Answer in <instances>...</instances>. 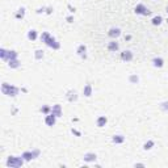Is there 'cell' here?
<instances>
[{
	"label": "cell",
	"instance_id": "1",
	"mask_svg": "<svg viewBox=\"0 0 168 168\" xmlns=\"http://www.w3.org/2000/svg\"><path fill=\"white\" fill-rule=\"evenodd\" d=\"M40 40L43 42L47 47H50V49H53V50L61 49V42H58L49 32H42V34L40 36Z\"/></svg>",
	"mask_w": 168,
	"mask_h": 168
},
{
	"label": "cell",
	"instance_id": "2",
	"mask_svg": "<svg viewBox=\"0 0 168 168\" xmlns=\"http://www.w3.org/2000/svg\"><path fill=\"white\" fill-rule=\"evenodd\" d=\"M0 89H1V93L5 95V96H8V97H16L19 93H20V91H21L19 87L12 85V84L5 83V82L1 83V87H0Z\"/></svg>",
	"mask_w": 168,
	"mask_h": 168
},
{
	"label": "cell",
	"instance_id": "3",
	"mask_svg": "<svg viewBox=\"0 0 168 168\" xmlns=\"http://www.w3.org/2000/svg\"><path fill=\"white\" fill-rule=\"evenodd\" d=\"M25 160L22 159V156H8L5 160V166L8 168H20L24 166Z\"/></svg>",
	"mask_w": 168,
	"mask_h": 168
},
{
	"label": "cell",
	"instance_id": "4",
	"mask_svg": "<svg viewBox=\"0 0 168 168\" xmlns=\"http://www.w3.org/2000/svg\"><path fill=\"white\" fill-rule=\"evenodd\" d=\"M134 12H135V15H141V16H150L151 15V11L148 9L145 4H142V3H139V4L135 5Z\"/></svg>",
	"mask_w": 168,
	"mask_h": 168
},
{
	"label": "cell",
	"instance_id": "5",
	"mask_svg": "<svg viewBox=\"0 0 168 168\" xmlns=\"http://www.w3.org/2000/svg\"><path fill=\"white\" fill-rule=\"evenodd\" d=\"M66 99H67V101H70V103H75L79 99V95H78V92L75 91V89H70V91L66 92Z\"/></svg>",
	"mask_w": 168,
	"mask_h": 168
},
{
	"label": "cell",
	"instance_id": "6",
	"mask_svg": "<svg viewBox=\"0 0 168 168\" xmlns=\"http://www.w3.org/2000/svg\"><path fill=\"white\" fill-rule=\"evenodd\" d=\"M121 33H122V30L120 29V28H116V26L110 28V29L108 30V36L112 38V40H116V38H118L120 36H121Z\"/></svg>",
	"mask_w": 168,
	"mask_h": 168
},
{
	"label": "cell",
	"instance_id": "7",
	"mask_svg": "<svg viewBox=\"0 0 168 168\" xmlns=\"http://www.w3.org/2000/svg\"><path fill=\"white\" fill-rule=\"evenodd\" d=\"M83 160L85 163H95L97 160V155L95 152H85L83 156Z\"/></svg>",
	"mask_w": 168,
	"mask_h": 168
},
{
	"label": "cell",
	"instance_id": "8",
	"mask_svg": "<svg viewBox=\"0 0 168 168\" xmlns=\"http://www.w3.org/2000/svg\"><path fill=\"white\" fill-rule=\"evenodd\" d=\"M45 124H46L47 126H50V127L54 126L55 124H57V117H55L53 113L46 114V116H45Z\"/></svg>",
	"mask_w": 168,
	"mask_h": 168
},
{
	"label": "cell",
	"instance_id": "9",
	"mask_svg": "<svg viewBox=\"0 0 168 168\" xmlns=\"http://www.w3.org/2000/svg\"><path fill=\"white\" fill-rule=\"evenodd\" d=\"M76 54L79 55L82 59H87V46L85 45L82 43L76 47Z\"/></svg>",
	"mask_w": 168,
	"mask_h": 168
},
{
	"label": "cell",
	"instance_id": "10",
	"mask_svg": "<svg viewBox=\"0 0 168 168\" xmlns=\"http://www.w3.org/2000/svg\"><path fill=\"white\" fill-rule=\"evenodd\" d=\"M133 53L130 51V50H124V51L121 53V59L124 61V62H131L133 61Z\"/></svg>",
	"mask_w": 168,
	"mask_h": 168
},
{
	"label": "cell",
	"instance_id": "11",
	"mask_svg": "<svg viewBox=\"0 0 168 168\" xmlns=\"http://www.w3.org/2000/svg\"><path fill=\"white\" fill-rule=\"evenodd\" d=\"M108 50L110 53H116V51H118V49H120V45H118V42H117L116 40H112V41H109L108 42Z\"/></svg>",
	"mask_w": 168,
	"mask_h": 168
},
{
	"label": "cell",
	"instance_id": "12",
	"mask_svg": "<svg viewBox=\"0 0 168 168\" xmlns=\"http://www.w3.org/2000/svg\"><path fill=\"white\" fill-rule=\"evenodd\" d=\"M19 58V53L16 50H7V57H5L4 62H9L12 59H17Z\"/></svg>",
	"mask_w": 168,
	"mask_h": 168
},
{
	"label": "cell",
	"instance_id": "13",
	"mask_svg": "<svg viewBox=\"0 0 168 168\" xmlns=\"http://www.w3.org/2000/svg\"><path fill=\"white\" fill-rule=\"evenodd\" d=\"M51 113L54 114L57 118H59L61 116H62V105L59 104H54L51 106Z\"/></svg>",
	"mask_w": 168,
	"mask_h": 168
},
{
	"label": "cell",
	"instance_id": "14",
	"mask_svg": "<svg viewBox=\"0 0 168 168\" xmlns=\"http://www.w3.org/2000/svg\"><path fill=\"white\" fill-rule=\"evenodd\" d=\"M152 66L155 67V68H162V67L164 66V61H163V58H160V57H155V58H152Z\"/></svg>",
	"mask_w": 168,
	"mask_h": 168
},
{
	"label": "cell",
	"instance_id": "15",
	"mask_svg": "<svg viewBox=\"0 0 168 168\" xmlns=\"http://www.w3.org/2000/svg\"><path fill=\"white\" fill-rule=\"evenodd\" d=\"M112 142L114 145H122L125 142V137L121 135V134H116V135L112 137Z\"/></svg>",
	"mask_w": 168,
	"mask_h": 168
},
{
	"label": "cell",
	"instance_id": "16",
	"mask_svg": "<svg viewBox=\"0 0 168 168\" xmlns=\"http://www.w3.org/2000/svg\"><path fill=\"white\" fill-rule=\"evenodd\" d=\"M106 124H108V118H106L105 116H99L96 120V125L97 127H104V126H106Z\"/></svg>",
	"mask_w": 168,
	"mask_h": 168
},
{
	"label": "cell",
	"instance_id": "17",
	"mask_svg": "<svg viewBox=\"0 0 168 168\" xmlns=\"http://www.w3.org/2000/svg\"><path fill=\"white\" fill-rule=\"evenodd\" d=\"M25 13H26V11H25L24 7H20L17 11L15 12V19H17V20H22V19L25 17Z\"/></svg>",
	"mask_w": 168,
	"mask_h": 168
},
{
	"label": "cell",
	"instance_id": "18",
	"mask_svg": "<svg viewBox=\"0 0 168 168\" xmlns=\"http://www.w3.org/2000/svg\"><path fill=\"white\" fill-rule=\"evenodd\" d=\"M21 156H22V159H24L25 162H32L33 159H34V155H33V152L32 151H24V152L21 154Z\"/></svg>",
	"mask_w": 168,
	"mask_h": 168
},
{
	"label": "cell",
	"instance_id": "19",
	"mask_svg": "<svg viewBox=\"0 0 168 168\" xmlns=\"http://www.w3.org/2000/svg\"><path fill=\"white\" fill-rule=\"evenodd\" d=\"M92 93H93V89H92V85L91 84H85L83 88V95L85 97H91Z\"/></svg>",
	"mask_w": 168,
	"mask_h": 168
},
{
	"label": "cell",
	"instance_id": "20",
	"mask_svg": "<svg viewBox=\"0 0 168 168\" xmlns=\"http://www.w3.org/2000/svg\"><path fill=\"white\" fill-rule=\"evenodd\" d=\"M26 37H28V40L29 41H36L38 38V32L36 29H30L29 32H28Z\"/></svg>",
	"mask_w": 168,
	"mask_h": 168
},
{
	"label": "cell",
	"instance_id": "21",
	"mask_svg": "<svg viewBox=\"0 0 168 168\" xmlns=\"http://www.w3.org/2000/svg\"><path fill=\"white\" fill-rule=\"evenodd\" d=\"M7 63H8V67H9V68H13V70L19 68V67L21 66V62L19 61V58H17V59H12V61H9V62H7Z\"/></svg>",
	"mask_w": 168,
	"mask_h": 168
},
{
	"label": "cell",
	"instance_id": "22",
	"mask_svg": "<svg viewBox=\"0 0 168 168\" xmlns=\"http://www.w3.org/2000/svg\"><path fill=\"white\" fill-rule=\"evenodd\" d=\"M162 22H163V17H162L160 15H156V16H154V17L151 19V24L155 25V26H159Z\"/></svg>",
	"mask_w": 168,
	"mask_h": 168
},
{
	"label": "cell",
	"instance_id": "23",
	"mask_svg": "<svg viewBox=\"0 0 168 168\" xmlns=\"http://www.w3.org/2000/svg\"><path fill=\"white\" fill-rule=\"evenodd\" d=\"M154 146H155V141H152V139H148L146 143L143 145V150L145 151H150Z\"/></svg>",
	"mask_w": 168,
	"mask_h": 168
},
{
	"label": "cell",
	"instance_id": "24",
	"mask_svg": "<svg viewBox=\"0 0 168 168\" xmlns=\"http://www.w3.org/2000/svg\"><path fill=\"white\" fill-rule=\"evenodd\" d=\"M129 83H131V84H138V83H139V76H138L137 74L129 75Z\"/></svg>",
	"mask_w": 168,
	"mask_h": 168
},
{
	"label": "cell",
	"instance_id": "25",
	"mask_svg": "<svg viewBox=\"0 0 168 168\" xmlns=\"http://www.w3.org/2000/svg\"><path fill=\"white\" fill-rule=\"evenodd\" d=\"M40 112L42 114H45V116H46V114H50L51 113V106H49V105H42L41 108H40Z\"/></svg>",
	"mask_w": 168,
	"mask_h": 168
},
{
	"label": "cell",
	"instance_id": "26",
	"mask_svg": "<svg viewBox=\"0 0 168 168\" xmlns=\"http://www.w3.org/2000/svg\"><path fill=\"white\" fill-rule=\"evenodd\" d=\"M43 57H45V54H43V50L37 49V50H36V51H34V58H36V59H37V61H41Z\"/></svg>",
	"mask_w": 168,
	"mask_h": 168
},
{
	"label": "cell",
	"instance_id": "27",
	"mask_svg": "<svg viewBox=\"0 0 168 168\" xmlns=\"http://www.w3.org/2000/svg\"><path fill=\"white\" fill-rule=\"evenodd\" d=\"M159 108H160L163 112H168V101L160 103V104H159Z\"/></svg>",
	"mask_w": 168,
	"mask_h": 168
},
{
	"label": "cell",
	"instance_id": "28",
	"mask_svg": "<svg viewBox=\"0 0 168 168\" xmlns=\"http://www.w3.org/2000/svg\"><path fill=\"white\" fill-rule=\"evenodd\" d=\"M5 57H7V49L1 47V49H0V58H1L3 61H5Z\"/></svg>",
	"mask_w": 168,
	"mask_h": 168
},
{
	"label": "cell",
	"instance_id": "29",
	"mask_svg": "<svg viewBox=\"0 0 168 168\" xmlns=\"http://www.w3.org/2000/svg\"><path fill=\"white\" fill-rule=\"evenodd\" d=\"M32 152H33V155H34V159H37L38 156L41 155V151L38 150V148H34V150H32Z\"/></svg>",
	"mask_w": 168,
	"mask_h": 168
},
{
	"label": "cell",
	"instance_id": "30",
	"mask_svg": "<svg viewBox=\"0 0 168 168\" xmlns=\"http://www.w3.org/2000/svg\"><path fill=\"white\" fill-rule=\"evenodd\" d=\"M46 12V7H40L36 9V13H38V15H41V13H45Z\"/></svg>",
	"mask_w": 168,
	"mask_h": 168
},
{
	"label": "cell",
	"instance_id": "31",
	"mask_svg": "<svg viewBox=\"0 0 168 168\" xmlns=\"http://www.w3.org/2000/svg\"><path fill=\"white\" fill-rule=\"evenodd\" d=\"M53 12H54V8L53 7H46V12H45L46 15H51Z\"/></svg>",
	"mask_w": 168,
	"mask_h": 168
},
{
	"label": "cell",
	"instance_id": "32",
	"mask_svg": "<svg viewBox=\"0 0 168 168\" xmlns=\"http://www.w3.org/2000/svg\"><path fill=\"white\" fill-rule=\"evenodd\" d=\"M71 133L75 134V135H78V137H82V133H80V131H78L76 129H71Z\"/></svg>",
	"mask_w": 168,
	"mask_h": 168
},
{
	"label": "cell",
	"instance_id": "33",
	"mask_svg": "<svg viewBox=\"0 0 168 168\" xmlns=\"http://www.w3.org/2000/svg\"><path fill=\"white\" fill-rule=\"evenodd\" d=\"M67 8H68V11L71 13H75V11H76V9H75V7H72L71 4H67Z\"/></svg>",
	"mask_w": 168,
	"mask_h": 168
},
{
	"label": "cell",
	"instance_id": "34",
	"mask_svg": "<svg viewBox=\"0 0 168 168\" xmlns=\"http://www.w3.org/2000/svg\"><path fill=\"white\" fill-rule=\"evenodd\" d=\"M66 20H67V22H70V24H71V22H74V16H67Z\"/></svg>",
	"mask_w": 168,
	"mask_h": 168
},
{
	"label": "cell",
	"instance_id": "35",
	"mask_svg": "<svg viewBox=\"0 0 168 168\" xmlns=\"http://www.w3.org/2000/svg\"><path fill=\"white\" fill-rule=\"evenodd\" d=\"M134 167H145V164L143 163H135L134 164Z\"/></svg>",
	"mask_w": 168,
	"mask_h": 168
},
{
	"label": "cell",
	"instance_id": "36",
	"mask_svg": "<svg viewBox=\"0 0 168 168\" xmlns=\"http://www.w3.org/2000/svg\"><path fill=\"white\" fill-rule=\"evenodd\" d=\"M130 38H131V36H126V37H125V40H126V41H129V40H130Z\"/></svg>",
	"mask_w": 168,
	"mask_h": 168
},
{
	"label": "cell",
	"instance_id": "37",
	"mask_svg": "<svg viewBox=\"0 0 168 168\" xmlns=\"http://www.w3.org/2000/svg\"><path fill=\"white\" fill-rule=\"evenodd\" d=\"M166 12H167V15H168V5H167V8H166Z\"/></svg>",
	"mask_w": 168,
	"mask_h": 168
},
{
	"label": "cell",
	"instance_id": "38",
	"mask_svg": "<svg viewBox=\"0 0 168 168\" xmlns=\"http://www.w3.org/2000/svg\"><path fill=\"white\" fill-rule=\"evenodd\" d=\"M167 24H168V17H167Z\"/></svg>",
	"mask_w": 168,
	"mask_h": 168
}]
</instances>
